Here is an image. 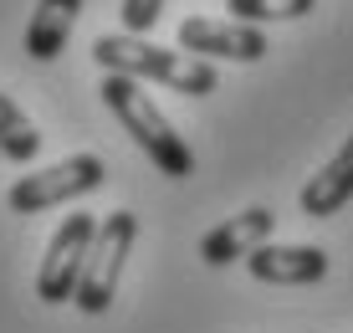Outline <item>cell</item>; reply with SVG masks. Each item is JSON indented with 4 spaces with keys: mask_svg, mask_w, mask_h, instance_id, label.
<instances>
[{
    "mask_svg": "<svg viewBox=\"0 0 353 333\" xmlns=\"http://www.w3.org/2000/svg\"><path fill=\"white\" fill-rule=\"evenodd\" d=\"M92 57L103 61V72H118V77H133V82H159L169 93H185V97H205L215 93V67L200 57H185V52H164V46L143 41V36H97Z\"/></svg>",
    "mask_w": 353,
    "mask_h": 333,
    "instance_id": "cell-1",
    "label": "cell"
},
{
    "mask_svg": "<svg viewBox=\"0 0 353 333\" xmlns=\"http://www.w3.org/2000/svg\"><path fill=\"white\" fill-rule=\"evenodd\" d=\"M103 103H108V113H113V118L133 133V144H139V149L159 164V175H169V180H190V175H194L190 144L179 139L174 123L159 113V103L143 93V82L108 72V77H103Z\"/></svg>",
    "mask_w": 353,
    "mask_h": 333,
    "instance_id": "cell-2",
    "label": "cell"
},
{
    "mask_svg": "<svg viewBox=\"0 0 353 333\" xmlns=\"http://www.w3.org/2000/svg\"><path fill=\"white\" fill-rule=\"evenodd\" d=\"M139 241V216L133 211H108L97 220V236H92V251H88V267H82V282H77V303L82 313H108L118 298V277H123V262Z\"/></svg>",
    "mask_w": 353,
    "mask_h": 333,
    "instance_id": "cell-3",
    "label": "cell"
},
{
    "mask_svg": "<svg viewBox=\"0 0 353 333\" xmlns=\"http://www.w3.org/2000/svg\"><path fill=\"white\" fill-rule=\"evenodd\" d=\"M103 180H108V169H103L97 154H72L62 164H46V169H36V175H21L10 184L6 200H10L16 216H41V211H57V205H72L77 195L97 190Z\"/></svg>",
    "mask_w": 353,
    "mask_h": 333,
    "instance_id": "cell-4",
    "label": "cell"
},
{
    "mask_svg": "<svg viewBox=\"0 0 353 333\" xmlns=\"http://www.w3.org/2000/svg\"><path fill=\"white\" fill-rule=\"evenodd\" d=\"M92 236H97V216H88V211L67 216L62 226L52 231L46 256H41V267H36V298L41 303L57 307V303L77 298V282H82V267H88Z\"/></svg>",
    "mask_w": 353,
    "mask_h": 333,
    "instance_id": "cell-5",
    "label": "cell"
},
{
    "mask_svg": "<svg viewBox=\"0 0 353 333\" xmlns=\"http://www.w3.org/2000/svg\"><path fill=\"white\" fill-rule=\"evenodd\" d=\"M179 52L210 61H261L266 57V36L261 26H241V21H210V16H190L179 21Z\"/></svg>",
    "mask_w": 353,
    "mask_h": 333,
    "instance_id": "cell-6",
    "label": "cell"
},
{
    "mask_svg": "<svg viewBox=\"0 0 353 333\" xmlns=\"http://www.w3.org/2000/svg\"><path fill=\"white\" fill-rule=\"evenodd\" d=\"M246 272L272 287H307V282L327 277V251L323 246H256L246 256Z\"/></svg>",
    "mask_w": 353,
    "mask_h": 333,
    "instance_id": "cell-7",
    "label": "cell"
},
{
    "mask_svg": "<svg viewBox=\"0 0 353 333\" xmlns=\"http://www.w3.org/2000/svg\"><path fill=\"white\" fill-rule=\"evenodd\" d=\"M272 226H276V216L266 211V205H251V211L221 220L210 236H200V262H205V267H230V262H241V256H251L256 246H266Z\"/></svg>",
    "mask_w": 353,
    "mask_h": 333,
    "instance_id": "cell-8",
    "label": "cell"
},
{
    "mask_svg": "<svg viewBox=\"0 0 353 333\" xmlns=\"http://www.w3.org/2000/svg\"><path fill=\"white\" fill-rule=\"evenodd\" d=\"M348 200H353V133H348L343 144H338V154L327 159L318 175L302 184V216L327 220V216L343 211Z\"/></svg>",
    "mask_w": 353,
    "mask_h": 333,
    "instance_id": "cell-9",
    "label": "cell"
},
{
    "mask_svg": "<svg viewBox=\"0 0 353 333\" xmlns=\"http://www.w3.org/2000/svg\"><path fill=\"white\" fill-rule=\"evenodd\" d=\"M77 16H82V0H36L31 26H26V57L31 61H57L72 26H77Z\"/></svg>",
    "mask_w": 353,
    "mask_h": 333,
    "instance_id": "cell-10",
    "label": "cell"
},
{
    "mask_svg": "<svg viewBox=\"0 0 353 333\" xmlns=\"http://www.w3.org/2000/svg\"><path fill=\"white\" fill-rule=\"evenodd\" d=\"M36 149H41V129L26 118V108H21L16 97L0 93V159H10V164H31Z\"/></svg>",
    "mask_w": 353,
    "mask_h": 333,
    "instance_id": "cell-11",
    "label": "cell"
},
{
    "mask_svg": "<svg viewBox=\"0 0 353 333\" xmlns=\"http://www.w3.org/2000/svg\"><path fill=\"white\" fill-rule=\"evenodd\" d=\"M318 0H225V10L241 21V26H261V21H297Z\"/></svg>",
    "mask_w": 353,
    "mask_h": 333,
    "instance_id": "cell-12",
    "label": "cell"
},
{
    "mask_svg": "<svg viewBox=\"0 0 353 333\" xmlns=\"http://www.w3.org/2000/svg\"><path fill=\"white\" fill-rule=\"evenodd\" d=\"M159 16H164V0H123V26H128V36L154 31V26H159Z\"/></svg>",
    "mask_w": 353,
    "mask_h": 333,
    "instance_id": "cell-13",
    "label": "cell"
}]
</instances>
